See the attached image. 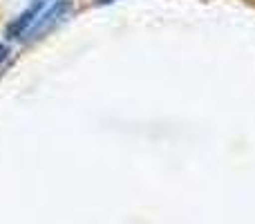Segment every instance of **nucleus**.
Segmentation results:
<instances>
[{"mask_svg": "<svg viewBox=\"0 0 255 224\" xmlns=\"http://www.w3.org/2000/svg\"><path fill=\"white\" fill-rule=\"evenodd\" d=\"M70 9H72V2H70V0H58V2H54L52 7H49L47 11L43 13V16L36 18V22L31 25V29L27 31L22 38H27V40H38V38H43L45 34H49V31H52L54 27H56L58 22H61L63 18L70 13Z\"/></svg>", "mask_w": 255, "mask_h": 224, "instance_id": "obj_1", "label": "nucleus"}, {"mask_svg": "<svg viewBox=\"0 0 255 224\" xmlns=\"http://www.w3.org/2000/svg\"><path fill=\"white\" fill-rule=\"evenodd\" d=\"M40 9H43V0H36L31 7H27L25 11H22L20 16L16 18V20L9 22L7 29H4V36H7V38H22V36H25L27 31L31 29V25L36 22Z\"/></svg>", "mask_w": 255, "mask_h": 224, "instance_id": "obj_2", "label": "nucleus"}, {"mask_svg": "<svg viewBox=\"0 0 255 224\" xmlns=\"http://www.w3.org/2000/svg\"><path fill=\"white\" fill-rule=\"evenodd\" d=\"M97 2H101V4H103V2H115V0H97Z\"/></svg>", "mask_w": 255, "mask_h": 224, "instance_id": "obj_4", "label": "nucleus"}, {"mask_svg": "<svg viewBox=\"0 0 255 224\" xmlns=\"http://www.w3.org/2000/svg\"><path fill=\"white\" fill-rule=\"evenodd\" d=\"M7 56H9V49H7V45H2V43H0V65H2V63L7 61Z\"/></svg>", "mask_w": 255, "mask_h": 224, "instance_id": "obj_3", "label": "nucleus"}]
</instances>
